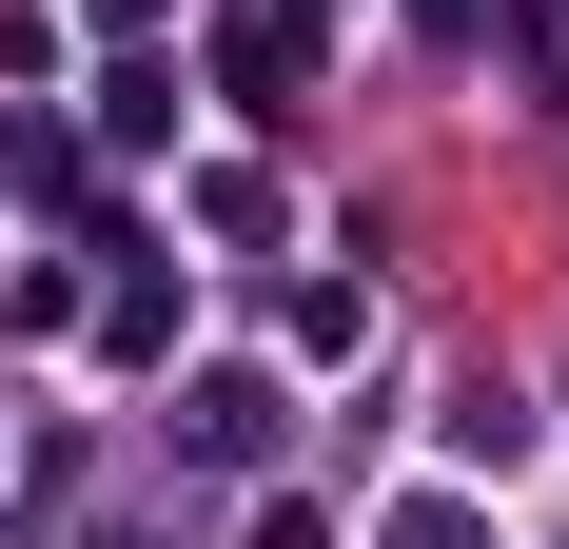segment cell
<instances>
[{
  "mask_svg": "<svg viewBox=\"0 0 569 549\" xmlns=\"http://www.w3.org/2000/svg\"><path fill=\"white\" fill-rule=\"evenodd\" d=\"M217 79H236L256 118H295V79H315V20H295V0H256V20L217 40Z\"/></svg>",
  "mask_w": 569,
  "mask_h": 549,
  "instance_id": "6da1fadb",
  "label": "cell"
},
{
  "mask_svg": "<svg viewBox=\"0 0 569 549\" xmlns=\"http://www.w3.org/2000/svg\"><path fill=\"white\" fill-rule=\"evenodd\" d=\"M393 549H491V510H471V491H412V510H393Z\"/></svg>",
  "mask_w": 569,
  "mask_h": 549,
  "instance_id": "7a4b0ae2",
  "label": "cell"
},
{
  "mask_svg": "<svg viewBox=\"0 0 569 549\" xmlns=\"http://www.w3.org/2000/svg\"><path fill=\"white\" fill-rule=\"evenodd\" d=\"M412 20H432V40H471V20H491V0H412Z\"/></svg>",
  "mask_w": 569,
  "mask_h": 549,
  "instance_id": "3957f363",
  "label": "cell"
}]
</instances>
